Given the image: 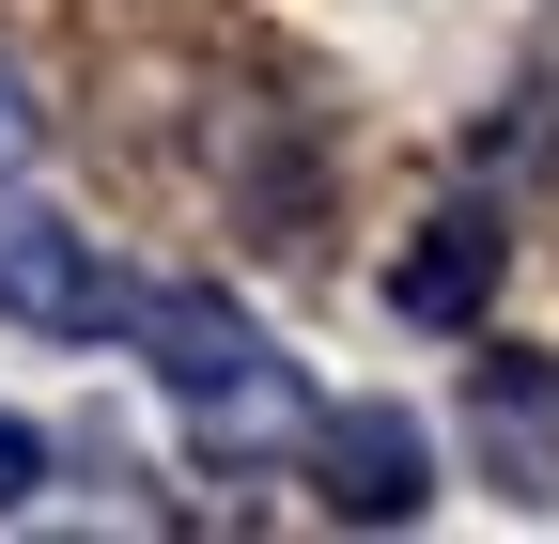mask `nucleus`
Returning a JSON list of instances; mask_svg holds the SVG:
<instances>
[{"instance_id": "7", "label": "nucleus", "mask_w": 559, "mask_h": 544, "mask_svg": "<svg viewBox=\"0 0 559 544\" xmlns=\"http://www.w3.org/2000/svg\"><path fill=\"white\" fill-rule=\"evenodd\" d=\"M32 172V94H16V62H0V187Z\"/></svg>"}, {"instance_id": "4", "label": "nucleus", "mask_w": 559, "mask_h": 544, "mask_svg": "<svg viewBox=\"0 0 559 544\" xmlns=\"http://www.w3.org/2000/svg\"><path fill=\"white\" fill-rule=\"evenodd\" d=\"M513 281V234H498V202H436L404 249H389V311L404 327H481Z\"/></svg>"}, {"instance_id": "5", "label": "nucleus", "mask_w": 559, "mask_h": 544, "mask_svg": "<svg viewBox=\"0 0 559 544\" xmlns=\"http://www.w3.org/2000/svg\"><path fill=\"white\" fill-rule=\"evenodd\" d=\"M311 466H326V513L342 529H404L419 498H436V451H419L404 404H342V421L311 436Z\"/></svg>"}, {"instance_id": "3", "label": "nucleus", "mask_w": 559, "mask_h": 544, "mask_svg": "<svg viewBox=\"0 0 559 544\" xmlns=\"http://www.w3.org/2000/svg\"><path fill=\"white\" fill-rule=\"evenodd\" d=\"M466 436H481V483L559 498V358L544 343H481L466 358Z\"/></svg>"}, {"instance_id": "6", "label": "nucleus", "mask_w": 559, "mask_h": 544, "mask_svg": "<svg viewBox=\"0 0 559 544\" xmlns=\"http://www.w3.org/2000/svg\"><path fill=\"white\" fill-rule=\"evenodd\" d=\"M32 498H47V436L0 404V513H32Z\"/></svg>"}, {"instance_id": "2", "label": "nucleus", "mask_w": 559, "mask_h": 544, "mask_svg": "<svg viewBox=\"0 0 559 544\" xmlns=\"http://www.w3.org/2000/svg\"><path fill=\"white\" fill-rule=\"evenodd\" d=\"M0 311L32 327V343H109V327H124V281H109L94 234H62V218H0Z\"/></svg>"}, {"instance_id": "1", "label": "nucleus", "mask_w": 559, "mask_h": 544, "mask_svg": "<svg viewBox=\"0 0 559 544\" xmlns=\"http://www.w3.org/2000/svg\"><path fill=\"white\" fill-rule=\"evenodd\" d=\"M140 311V358H156L171 374V404H187V421H202V451H264V436H296V374H280V343H264V327L234 311V296H124Z\"/></svg>"}]
</instances>
